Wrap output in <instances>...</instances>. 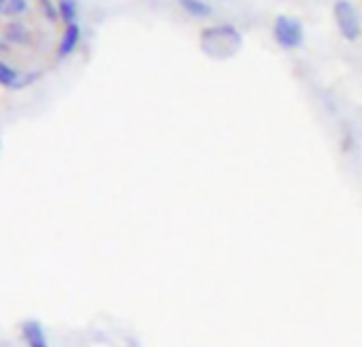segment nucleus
Listing matches in <instances>:
<instances>
[{
  "mask_svg": "<svg viewBox=\"0 0 362 347\" xmlns=\"http://www.w3.org/2000/svg\"><path fill=\"white\" fill-rule=\"evenodd\" d=\"M242 38L231 25L208 28L202 32V49L214 59H229L240 51Z\"/></svg>",
  "mask_w": 362,
  "mask_h": 347,
  "instance_id": "f257e3e1",
  "label": "nucleus"
},
{
  "mask_svg": "<svg viewBox=\"0 0 362 347\" xmlns=\"http://www.w3.org/2000/svg\"><path fill=\"white\" fill-rule=\"evenodd\" d=\"M335 21L344 34V38L348 40H356L361 36V17L358 11L354 8V4L341 0L335 4Z\"/></svg>",
  "mask_w": 362,
  "mask_h": 347,
  "instance_id": "f03ea898",
  "label": "nucleus"
},
{
  "mask_svg": "<svg viewBox=\"0 0 362 347\" xmlns=\"http://www.w3.org/2000/svg\"><path fill=\"white\" fill-rule=\"evenodd\" d=\"M274 34H276V40L284 49H295L303 42V28L297 19H291V17H278Z\"/></svg>",
  "mask_w": 362,
  "mask_h": 347,
  "instance_id": "7ed1b4c3",
  "label": "nucleus"
},
{
  "mask_svg": "<svg viewBox=\"0 0 362 347\" xmlns=\"http://www.w3.org/2000/svg\"><path fill=\"white\" fill-rule=\"evenodd\" d=\"M40 78V72H28V74H21L19 70H15L13 66L0 61V85L4 89H13V91H19V89H25L30 87L32 83H36Z\"/></svg>",
  "mask_w": 362,
  "mask_h": 347,
  "instance_id": "20e7f679",
  "label": "nucleus"
},
{
  "mask_svg": "<svg viewBox=\"0 0 362 347\" xmlns=\"http://www.w3.org/2000/svg\"><path fill=\"white\" fill-rule=\"evenodd\" d=\"M19 335H21L25 347H51L45 324L40 320H36V318H25L19 324Z\"/></svg>",
  "mask_w": 362,
  "mask_h": 347,
  "instance_id": "39448f33",
  "label": "nucleus"
},
{
  "mask_svg": "<svg viewBox=\"0 0 362 347\" xmlns=\"http://www.w3.org/2000/svg\"><path fill=\"white\" fill-rule=\"evenodd\" d=\"M78 42H81V25L78 23H68L64 28L62 40H59V47H57V57L64 59V57L72 55L74 49L78 47Z\"/></svg>",
  "mask_w": 362,
  "mask_h": 347,
  "instance_id": "423d86ee",
  "label": "nucleus"
},
{
  "mask_svg": "<svg viewBox=\"0 0 362 347\" xmlns=\"http://www.w3.org/2000/svg\"><path fill=\"white\" fill-rule=\"evenodd\" d=\"M4 38L11 45H28L32 40L30 30H25V25H21L19 21H11L4 30Z\"/></svg>",
  "mask_w": 362,
  "mask_h": 347,
  "instance_id": "0eeeda50",
  "label": "nucleus"
},
{
  "mask_svg": "<svg viewBox=\"0 0 362 347\" xmlns=\"http://www.w3.org/2000/svg\"><path fill=\"white\" fill-rule=\"evenodd\" d=\"M57 13L59 19L68 25V23H76V15H78V2L76 0H59L57 4Z\"/></svg>",
  "mask_w": 362,
  "mask_h": 347,
  "instance_id": "6e6552de",
  "label": "nucleus"
},
{
  "mask_svg": "<svg viewBox=\"0 0 362 347\" xmlns=\"http://www.w3.org/2000/svg\"><path fill=\"white\" fill-rule=\"evenodd\" d=\"M180 4H182V8H185L187 13H191V15L204 17V15L210 13L208 4H204V2H199V0H180Z\"/></svg>",
  "mask_w": 362,
  "mask_h": 347,
  "instance_id": "1a4fd4ad",
  "label": "nucleus"
},
{
  "mask_svg": "<svg viewBox=\"0 0 362 347\" xmlns=\"http://www.w3.org/2000/svg\"><path fill=\"white\" fill-rule=\"evenodd\" d=\"M38 4H40V8H42V15L51 21V23H55L57 19H59V13H57V6L51 2V0H36Z\"/></svg>",
  "mask_w": 362,
  "mask_h": 347,
  "instance_id": "9d476101",
  "label": "nucleus"
},
{
  "mask_svg": "<svg viewBox=\"0 0 362 347\" xmlns=\"http://www.w3.org/2000/svg\"><path fill=\"white\" fill-rule=\"evenodd\" d=\"M25 8H28V0H6L4 4L6 15H21L25 13Z\"/></svg>",
  "mask_w": 362,
  "mask_h": 347,
  "instance_id": "9b49d317",
  "label": "nucleus"
},
{
  "mask_svg": "<svg viewBox=\"0 0 362 347\" xmlns=\"http://www.w3.org/2000/svg\"><path fill=\"white\" fill-rule=\"evenodd\" d=\"M6 51V45L4 42H0V53H4Z\"/></svg>",
  "mask_w": 362,
  "mask_h": 347,
  "instance_id": "f8f14e48",
  "label": "nucleus"
},
{
  "mask_svg": "<svg viewBox=\"0 0 362 347\" xmlns=\"http://www.w3.org/2000/svg\"><path fill=\"white\" fill-rule=\"evenodd\" d=\"M0 4H2V6H4V4H6V0H0Z\"/></svg>",
  "mask_w": 362,
  "mask_h": 347,
  "instance_id": "ddd939ff",
  "label": "nucleus"
},
{
  "mask_svg": "<svg viewBox=\"0 0 362 347\" xmlns=\"http://www.w3.org/2000/svg\"><path fill=\"white\" fill-rule=\"evenodd\" d=\"M0 11H4V6H2V4H0Z\"/></svg>",
  "mask_w": 362,
  "mask_h": 347,
  "instance_id": "4468645a",
  "label": "nucleus"
}]
</instances>
